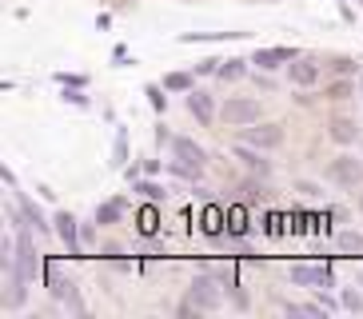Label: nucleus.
Masks as SVG:
<instances>
[{"mask_svg": "<svg viewBox=\"0 0 363 319\" xmlns=\"http://www.w3.org/2000/svg\"><path fill=\"white\" fill-rule=\"evenodd\" d=\"M56 80H60V84H76V88H88V76H80V72H56Z\"/></svg>", "mask_w": 363, "mask_h": 319, "instance_id": "nucleus-32", "label": "nucleus"}, {"mask_svg": "<svg viewBox=\"0 0 363 319\" xmlns=\"http://www.w3.org/2000/svg\"><path fill=\"white\" fill-rule=\"evenodd\" d=\"M140 255H144V259H160V255H168V252L156 247V244H144V247H140Z\"/></svg>", "mask_w": 363, "mask_h": 319, "instance_id": "nucleus-35", "label": "nucleus"}, {"mask_svg": "<svg viewBox=\"0 0 363 319\" xmlns=\"http://www.w3.org/2000/svg\"><path fill=\"white\" fill-rule=\"evenodd\" d=\"M52 228H56V235H60V244L68 247V255H80V220H76L72 212H56L52 216Z\"/></svg>", "mask_w": 363, "mask_h": 319, "instance_id": "nucleus-11", "label": "nucleus"}, {"mask_svg": "<svg viewBox=\"0 0 363 319\" xmlns=\"http://www.w3.org/2000/svg\"><path fill=\"white\" fill-rule=\"evenodd\" d=\"M240 140H244V144H252V148L276 152L279 144H284V128H279V124H264V120H256V124L240 128Z\"/></svg>", "mask_w": 363, "mask_h": 319, "instance_id": "nucleus-6", "label": "nucleus"}, {"mask_svg": "<svg viewBox=\"0 0 363 319\" xmlns=\"http://www.w3.org/2000/svg\"><path fill=\"white\" fill-rule=\"evenodd\" d=\"M359 100H363V72H359Z\"/></svg>", "mask_w": 363, "mask_h": 319, "instance_id": "nucleus-39", "label": "nucleus"}, {"mask_svg": "<svg viewBox=\"0 0 363 319\" xmlns=\"http://www.w3.org/2000/svg\"><path fill=\"white\" fill-rule=\"evenodd\" d=\"M60 100H65V104H72V108H88L84 88H76V84H60Z\"/></svg>", "mask_w": 363, "mask_h": 319, "instance_id": "nucleus-29", "label": "nucleus"}, {"mask_svg": "<svg viewBox=\"0 0 363 319\" xmlns=\"http://www.w3.org/2000/svg\"><path fill=\"white\" fill-rule=\"evenodd\" d=\"M156 144H160V148H164V144H172V132H168V124H156Z\"/></svg>", "mask_w": 363, "mask_h": 319, "instance_id": "nucleus-36", "label": "nucleus"}, {"mask_svg": "<svg viewBox=\"0 0 363 319\" xmlns=\"http://www.w3.org/2000/svg\"><path fill=\"white\" fill-rule=\"evenodd\" d=\"M359 148H363V140H359Z\"/></svg>", "mask_w": 363, "mask_h": 319, "instance_id": "nucleus-41", "label": "nucleus"}, {"mask_svg": "<svg viewBox=\"0 0 363 319\" xmlns=\"http://www.w3.org/2000/svg\"><path fill=\"white\" fill-rule=\"evenodd\" d=\"M335 252L359 259V255H363V232H359V228H340V232H335Z\"/></svg>", "mask_w": 363, "mask_h": 319, "instance_id": "nucleus-18", "label": "nucleus"}, {"mask_svg": "<svg viewBox=\"0 0 363 319\" xmlns=\"http://www.w3.org/2000/svg\"><path fill=\"white\" fill-rule=\"evenodd\" d=\"M140 168H144V176H156V172H160V160H156V156H144V160H140Z\"/></svg>", "mask_w": 363, "mask_h": 319, "instance_id": "nucleus-34", "label": "nucleus"}, {"mask_svg": "<svg viewBox=\"0 0 363 319\" xmlns=\"http://www.w3.org/2000/svg\"><path fill=\"white\" fill-rule=\"evenodd\" d=\"M359 212H363V188H359Z\"/></svg>", "mask_w": 363, "mask_h": 319, "instance_id": "nucleus-40", "label": "nucleus"}, {"mask_svg": "<svg viewBox=\"0 0 363 319\" xmlns=\"http://www.w3.org/2000/svg\"><path fill=\"white\" fill-rule=\"evenodd\" d=\"M331 72L335 76H355L359 72V60H355V56H331Z\"/></svg>", "mask_w": 363, "mask_h": 319, "instance_id": "nucleus-30", "label": "nucleus"}, {"mask_svg": "<svg viewBox=\"0 0 363 319\" xmlns=\"http://www.w3.org/2000/svg\"><path fill=\"white\" fill-rule=\"evenodd\" d=\"M323 212H328L331 220H347V208H340V203H331V208H323Z\"/></svg>", "mask_w": 363, "mask_h": 319, "instance_id": "nucleus-37", "label": "nucleus"}, {"mask_svg": "<svg viewBox=\"0 0 363 319\" xmlns=\"http://www.w3.org/2000/svg\"><path fill=\"white\" fill-rule=\"evenodd\" d=\"M355 92H359V88H355L352 76H335V80L328 84V100H331V104H343V100H352Z\"/></svg>", "mask_w": 363, "mask_h": 319, "instance_id": "nucleus-21", "label": "nucleus"}, {"mask_svg": "<svg viewBox=\"0 0 363 319\" xmlns=\"http://www.w3.org/2000/svg\"><path fill=\"white\" fill-rule=\"evenodd\" d=\"M132 191H136V196H144L148 203H168V191H164V184H156L152 176H140V180H132Z\"/></svg>", "mask_w": 363, "mask_h": 319, "instance_id": "nucleus-19", "label": "nucleus"}, {"mask_svg": "<svg viewBox=\"0 0 363 319\" xmlns=\"http://www.w3.org/2000/svg\"><path fill=\"white\" fill-rule=\"evenodd\" d=\"M136 232H140V240H156V235H160V203H144V208H140Z\"/></svg>", "mask_w": 363, "mask_h": 319, "instance_id": "nucleus-16", "label": "nucleus"}, {"mask_svg": "<svg viewBox=\"0 0 363 319\" xmlns=\"http://www.w3.org/2000/svg\"><path fill=\"white\" fill-rule=\"evenodd\" d=\"M247 64H252V60H244V56H228V60H220L216 76L228 80V84H235V80H244V76H247Z\"/></svg>", "mask_w": 363, "mask_h": 319, "instance_id": "nucleus-20", "label": "nucleus"}, {"mask_svg": "<svg viewBox=\"0 0 363 319\" xmlns=\"http://www.w3.org/2000/svg\"><path fill=\"white\" fill-rule=\"evenodd\" d=\"M16 203H21V212H24V220L33 223V232H36V235H48V232H56V228H52V220H48V216H44L40 208H36V203L28 200V196H24L21 188H16Z\"/></svg>", "mask_w": 363, "mask_h": 319, "instance_id": "nucleus-14", "label": "nucleus"}, {"mask_svg": "<svg viewBox=\"0 0 363 319\" xmlns=\"http://www.w3.org/2000/svg\"><path fill=\"white\" fill-rule=\"evenodd\" d=\"M164 88H168V92H192V88H196V72H168V76H164Z\"/></svg>", "mask_w": 363, "mask_h": 319, "instance_id": "nucleus-23", "label": "nucleus"}, {"mask_svg": "<svg viewBox=\"0 0 363 319\" xmlns=\"http://www.w3.org/2000/svg\"><path fill=\"white\" fill-rule=\"evenodd\" d=\"M200 232L208 235V240H224L228 235V212H220V208H203V216H200Z\"/></svg>", "mask_w": 363, "mask_h": 319, "instance_id": "nucleus-15", "label": "nucleus"}, {"mask_svg": "<svg viewBox=\"0 0 363 319\" xmlns=\"http://www.w3.org/2000/svg\"><path fill=\"white\" fill-rule=\"evenodd\" d=\"M228 232H232V235H247V212L240 208V203L228 208Z\"/></svg>", "mask_w": 363, "mask_h": 319, "instance_id": "nucleus-27", "label": "nucleus"}, {"mask_svg": "<svg viewBox=\"0 0 363 319\" xmlns=\"http://www.w3.org/2000/svg\"><path fill=\"white\" fill-rule=\"evenodd\" d=\"M124 212H128V200L124 196H116V200H104V203H96V223L100 228H116L120 220H124Z\"/></svg>", "mask_w": 363, "mask_h": 319, "instance_id": "nucleus-17", "label": "nucleus"}, {"mask_svg": "<svg viewBox=\"0 0 363 319\" xmlns=\"http://www.w3.org/2000/svg\"><path fill=\"white\" fill-rule=\"evenodd\" d=\"M184 108H188V116H196V124H212V120H216L212 92H203V88H192V92H184Z\"/></svg>", "mask_w": 363, "mask_h": 319, "instance_id": "nucleus-12", "label": "nucleus"}, {"mask_svg": "<svg viewBox=\"0 0 363 319\" xmlns=\"http://www.w3.org/2000/svg\"><path fill=\"white\" fill-rule=\"evenodd\" d=\"M168 88L164 84H144V96H148V104H152V112H156V116H164V112H168Z\"/></svg>", "mask_w": 363, "mask_h": 319, "instance_id": "nucleus-24", "label": "nucleus"}, {"mask_svg": "<svg viewBox=\"0 0 363 319\" xmlns=\"http://www.w3.org/2000/svg\"><path fill=\"white\" fill-rule=\"evenodd\" d=\"M232 156L240 160V164L252 172V176H259V180H272V172H276V164L267 160V152H264V148H252V144H244V140L232 148Z\"/></svg>", "mask_w": 363, "mask_h": 319, "instance_id": "nucleus-7", "label": "nucleus"}, {"mask_svg": "<svg viewBox=\"0 0 363 319\" xmlns=\"http://www.w3.org/2000/svg\"><path fill=\"white\" fill-rule=\"evenodd\" d=\"M340 299H343V311L363 315V291H359V287H340Z\"/></svg>", "mask_w": 363, "mask_h": 319, "instance_id": "nucleus-26", "label": "nucleus"}, {"mask_svg": "<svg viewBox=\"0 0 363 319\" xmlns=\"http://www.w3.org/2000/svg\"><path fill=\"white\" fill-rule=\"evenodd\" d=\"M244 32H184L180 44H196V40H240Z\"/></svg>", "mask_w": 363, "mask_h": 319, "instance_id": "nucleus-25", "label": "nucleus"}, {"mask_svg": "<svg viewBox=\"0 0 363 319\" xmlns=\"http://www.w3.org/2000/svg\"><path fill=\"white\" fill-rule=\"evenodd\" d=\"M172 160H168V172L180 176V180H200L203 168H208V152L196 144L192 136H172Z\"/></svg>", "mask_w": 363, "mask_h": 319, "instance_id": "nucleus-1", "label": "nucleus"}, {"mask_svg": "<svg viewBox=\"0 0 363 319\" xmlns=\"http://www.w3.org/2000/svg\"><path fill=\"white\" fill-rule=\"evenodd\" d=\"M320 76H323V68H320V60H315V56L299 52L296 60L288 64V80L296 88H315V84H320Z\"/></svg>", "mask_w": 363, "mask_h": 319, "instance_id": "nucleus-8", "label": "nucleus"}, {"mask_svg": "<svg viewBox=\"0 0 363 319\" xmlns=\"http://www.w3.org/2000/svg\"><path fill=\"white\" fill-rule=\"evenodd\" d=\"M112 168H128V128H116V140H112Z\"/></svg>", "mask_w": 363, "mask_h": 319, "instance_id": "nucleus-22", "label": "nucleus"}, {"mask_svg": "<svg viewBox=\"0 0 363 319\" xmlns=\"http://www.w3.org/2000/svg\"><path fill=\"white\" fill-rule=\"evenodd\" d=\"M288 279L296 287H308V291H320V287H335V272L331 264H291Z\"/></svg>", "mask_w": 363, "mask_h": 319, "instance_id": "nucleus-5", "label": "nucleus"}, {"mask_svg": "<svg viewBox=\"0 0 363 319\" xmlns=\"http://www.w3.org/2000/svg\"><path fill=\"white\" fill-rule=\"evenodd\" d=\"M256 84L264 88V92H272V80H267V72H264V68H259V72H256Z\"/></svg>", "mask_w": 363, "mask_h": 319, "instance_id": "nucleus-38", "label": "nucleus"}, {"mask_svg": "<svg viewBox=\"0 0 363 319\" xmlns=\"http://www.w3.org/2000/svg\"><path fill=\"white\" fill-rule=\"evenodd\" d=\"M96 216H92V223H80V244H100V235H96Z\"/></svg>", "mask_w": 363, "mask_h": 319, "instance_id": "nucleus-31", "label": "nucleus"}, {"mask_svg": "<svg viewBox=\"0 0 363 319\" xmlns=\"http://www.w3.org/2000/svg\"><path fill=\"white\" fill-rule=\"evenodd\" d=\"M328 136L335 140V144H343V148H352L355 140H363V128L355 116H347V112H335V116L328 120Z\"/></svg>", "mask_w": 363, "mask_h": 319, "instance_id": "nucleus-10", "label": "nucleus"}, {"mask_svg": "<svg viewBox=\"0 0 363 319\" xmlns=\"http://www.w3.org/2000/svg\"><path fill=\"white\" fill-rule=\"evenodd\" d=\"M259 116H264V108H259V100H252V96H228L224 108H220V120H224L228 128H247V124H256Z\"/></svg>", "mask_w": 363, "mask_h": 319, "instance_id": "nucleus-4", "label": "nucleus"}, {"mask_svg": "<svg viewBox=\"0 0 363 319\" xmlns=\"http://www.w3.org/2000/svg\"><path fill=\"white\" fill-rule=\"evenodd\" d=\"M291 188L303 196V200H311V203H323V184H315V180H296Z\"/></svg>", "mask_w": 363, "mask_h": 319, "instance_id": "nucleus-28", "label": "nucleus"}, {"mask_svg": "<svg viewBox=\"0 0 363 319\" xmlns=\"http://www.w3.org/2000/svg\"><path fill=\"white\" fill-rule=\"evenodd\" d=\"M328 180L343 191H359L363 188V160L352 152H340V156L328 164Z\"/></svg>", "mask_w": 363, "mask_h": 319, "instance_id": "nucleus-3", "label": "nucleus"}, {"mask_svg": "<svg viewBox=\"0 0 363 319\" xmlns=\"http://www.w3.org/2000/svg\"><path fill=\"white\" fill-rule=\"evenodd\" d=\"M296 56H299L296 48H284V44H267V48H256V52H252V64H256V68H264V72H276V68H288Z\"/></svg>", "mask_w": 363, "mask_h": 319, "instance_id": "nucleus-9", "label": "nucleus"}, {"mask_svg": "<svg viewBox=\"0 0 363 319\" xmlns=\"http://www.w3.org/2000/svg\"><path fill=\"white\" fill-rule=\"evenodd\" d=\"M216 68H220V60H216V56H208V60L196 64V76H216Z\"/></svg>", "mask_w": 363, "mask_h": 319, "instance_id": "nucleus-33", "label": "nucleus"}, {"mask_svg": "<svg viewBox=\"0 0 363 319\" xmlns=\"http://www.w3.org/2000/svg\"><path fill=\"white\" fill-rule=\"evenodd\" d=\"M44 284H48V291H52L56 299H68L76 291L72 276H65V267L60 264H44Z\"/></svg>", "mask_w": 363, "mask_h": 319, "instance_id": "nucleus-13", "label": "nucleus"}, {"mask_svg": "<svg viewBox=\"0 0 363 319\" xmlns=\"http://www.w3.org/2000/svg\"><path fill=\"white\" fill-rule=\"evenodd\" d=\"M228 299V287L220 284V276L216 272H200V276H192V284H188V303H192L196 311H220Z\"/></svg>", "mask_w": 363, "mask_h": 319, "instance_id": "nucleus-2", "label": "nucleus"}]
</instances>
